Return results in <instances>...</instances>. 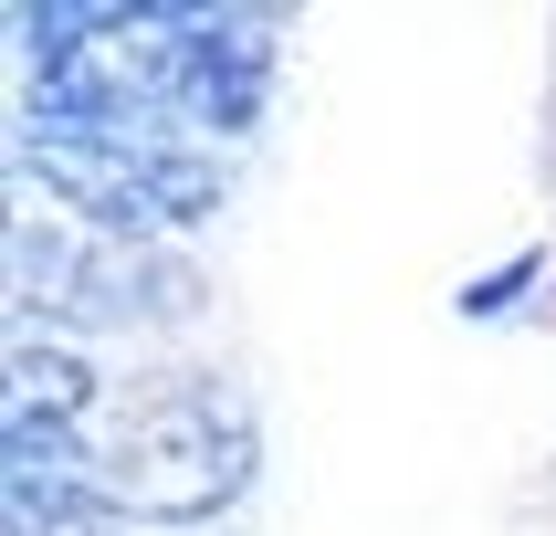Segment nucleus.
<instances>
[{
  "mask_svg": "<svg viewBox=\"0 0 556 536\" xmlns=\"http://www.w3.org/2000/svg\"><path fill=\"white\" fill-rule=\"evenodd\" d=\"M252 410L220 389V378L179 369V378H148L105 400L85 441V473H94V515L105 526H200L220 504H242L252 484Z\"/></svg>",
  "mask_w": 556,
  "mask_h": 536,
  "instance_id": "1",
  "label": "nucleus"
},
{
  "mask_svg": "<svg viewBox=\"0 0 556 536\" xmlns=\"http://www.w3.org/2000/svg\"><path fill=\"white\" fill-rule=\"evenodd\" d=\"M94 421H105V378L85 369V347H0V441H94Z\"/></svg>",
  "mask_w": 556,
  "mask_h": 536,
  "instance_id": "4",
  "label": "nucleus"
},
{
  "mask_svg": "<svg viewBox=\"0 0 556 536\" xmlns=\"http://www.w3.org/2000/svg\"><path fill=\"white\" fill-rule=\"evenodd\" d=\"M105 536H116V526H105Z\"/></svg>",
  "mask_w": 556,
  "mask_h": 536,
  "instance_id": "5",
  "label": "nucleus"
},
{
  "mask_svg": "<svg viewBox=\"0 0 556 536\" xmlns=\"http://www.w3.org/2000/svg\"><path fill=\"white\" fill-rule=\"evenodd\" d=\"M200 306V274L168 263V242H126V232H85L63 221L53 200L11 221V315L22 337L42 326H157V315H189Z\"/></svg>",
  "mask_w": 556,
  "mask_h": 536,
  "instance_id": "3",
  "label": "nucleus"
},
{
  "mask_svg": "<svg viewBox=\"0 0 556 536\" xmlns=\"http://www.w3.org/2000/svg\"><path fill=\"white\" fill-rule=\"evenodd\" d=\"M11 158L63 221L126 232V242H157V232H189V221L220 211V158L148 116H116V126H31L22 116Z\"/></svg>",
  "mask_w": 556,
  "mask_h": 536,
  "instance_id": "2",
  "label": "nucleus"
}]
</instances>
